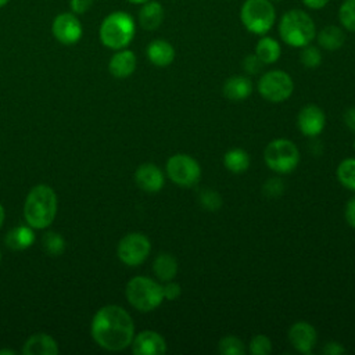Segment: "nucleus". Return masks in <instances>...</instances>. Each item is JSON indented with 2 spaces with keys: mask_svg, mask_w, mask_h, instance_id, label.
<instances>
[{
  "mask_svg": "<svg viewBox=\"0 0 355 355\" xmlns=\"http://www.w3.org/2000/svg\"><path fill=\"white\" fill-rule=\"evenodd\" d=\"M90 329L93 340L107 351H122L135 337L133 319L119 305L100 308L93 316Z\"/></svg>",
  "mask_w": 355,
  "mask_h": 355,
  "instance_id": "1",
  "label": "nucleus"
},
{
  "mask_svg": "<svg viewBox=\"0 0 355 355\" xmlns=\"http://www.w3.org/2000/svg\"><path fill=\"white\" fill-rule=\"evenodd\" d=\"M57 194L49 184L31 189L24 204V216L32 229L49 227L57 215Z\"/></svg>",
  "mask_w": 355,
  "mask_h": 355,
  "instance_id": "2",
  "label": "nucleus"
},
{
  "mask_svg": "<svg viewBox=\"0 0 355 355\" xmlns=\"http://www.w3.org/2000/svg\"><path fill=\"white\" fill-rule=\"evenodd\" d=\"M136 33V22L126 11H112L104 17L98 28L103 46L111 50L126 49Z\"/></svg>",
  "mask_w": 355,
  "mask_h": 355,
  "instance_id": "3",
  "label": "nucleus"
},
{
  "mask_svg": "<svg viewBox=\"0 0 355 355\" xmlns=\"http://www.w3.org/2000/svg\"><path fill=\"white\" fill-rule=\"evenodd\" d=\"M279 35L282 40L291 47H304L311 44L316 36L313 19L302 10H290L283 14L279 22Z\"/></svg>",
  "mask_w": 355,
  "mask_h": 355,
  "instance_id": "4",
  "label": "nucleus"
},
{
  "mask_svg": "<svg viewBox=\"0 0 355 355\" xmlns=\"http://www.w3.org/2000/svg\"><path fill=\"white\" fill-rule=\"evenodd\" d=\"M125 294L129 304L140 312L154 311L164 301L162 286L147 276L130 279L126 284Z\"/></svg>",
  "mask_w": 355,
  "mask_h": 355,
  "instance_id": "5",
  "label": "nucleus"
},
{
  "mask_svg": "<svg viewBox=\"0 0 355 355\" xmlns=\"http://www.w3.org/2000/svg\"><path fill=\"white\" fill-rule=\"evenodd\" d=\"M240 18L248 32L263 35L273 26L276 11L269 0H245L240 10Z\"/></svg>",
  "mask_w": 355,
  "mask_h": 355,
  "instance_id": "6",
  "label": "nucleus"
},
{
  "mask_svg": "<svg viewBox=\"0 0 355 355\" xmlns=\"http://www.w3.org/2000/svg\"><path fill=\"white\" fill-rule=\"evenodd\" d=\"M263 159L269 169L276 173H290L300 161L297 146L288 139H275L265 147Z\"/></svg>",
  "mask_w": 355,
  "mask_h": 355,
  "instance_id": "7",
  "label": "nucleus"
},
{
  "mask_svg": "<svg viewBox=\"0 0 355 355\" xmlns=\"http://www.w3.org/2000/svg\"><path fill=\"white\" fill-rule=\"evenodd\" d=\"M259 94L270 103L286 101L294 92V82L291 76L282 71L273 69L265 72L258 82Z\"/></svg>",
  "mask_w": 355,
  "mask_h": 355,
  "instance_id": "8",
  "label": "nucleus"
},
{
  "mask_svg": "<svg viewBox=\"0 0 355 355\" xmlns=\"http://www.w3.org/2000/svg\"><path fill=\"white\" fill-rule=\"evenodd\" d=\"M166 175L178 186L193 187L201 178V166L189 154H175L166 161Z\"/></svg>",
  "mask_w": 355,
  "mask_h": 355,
  "instance_id": "9",
  "label": "nucleus"
},
{
  "mask_svg": "<svg viewBox=\"0 0 355 355\" xmlns=\"http://www.w3.org/2000/svg\"><path fill=\"white\" fill-rule=\"evenodd\" d=\"M151 251V243L143 233H128L123 236L116 248L118 258L128 266H137L143 263Z\"/></svg>",
  "mask_w": 355,
  "mask_h": 355,
  "instance_id": "10",
  "label": "nucleus"
},
{
  "mask_svg": "<svg viewBox=\"0 0 355 355\" xmlns=\"http://www.w3.org/2000/svg\"><path fill=\"white\" fill-rule=\"evenodd\" d=\"M51 33L61 44L72 46L82 39L83 26L76 14L72 11H62L53 18Z\"/></svg>",
  "mask_w": 355,
  "mask_h": 355,
  "instance_id": "11",
  "label": "nucleus"
},
{
  "mask_svg": "<svg viewBox=\"0 0 355 355\" xmlns=\"http://www.w3.org/2000/svg\"><path fill=\"white\" fill-rule=\"evenodd\" d=\"M297 123L298 129L304 136L316 137L324 129L326 115L320 107L315 104H308L300 110Z\"/></svg>",
  "mask_w": 355,
  "mask_h": 355,
  "instance_id": "12",
  "label": "nucleus"
},
{
  "mask_svg": "<svg viewBox=\"0 0 355 355\" xmlns=\"http://www.w3.org/2000/svg\"><path fill=\"white\" fill-rule=\"evenodd\" d=\"M318 336H316V330L315 327L304 320L295 322L294 324H291L290 330H288V341L290 344L301 354H311L315 344H316Z\"/></svg>",
  "mask_w": 355,
  "mask_h": 355,
  "instance_id": "13",
  "label": "nucleus"
},
{
  "mask_svg": "<svg viewBox=\"0 0 355 355\" xmlns=\"http://www.w3.org/2000/svg\"><path fill=\"white\" fill-rule=\"evenodd\" d=\"M132 352L136 355H162L166 352L164 337L154 330H143L132 340Z\"/></svg>",
  "mask_w": 355,
  "mask_h": 355,
  "instance_id": "14",
  "label": "nucleus"
},
{
  "mask_svg": "<svg viewBox=\"0 0 355 355\" xmlns=\"http://www.w3.org/2000/svg\"><path fill=\"white\" fill-rule=\"evenodd\" d=\"M135 182L141 190L157 193L162 189L165 178L155 164H141L135 172Z\"/></svg>",
  "mask_w": 355,
  "mask_h": 355,
  "instance_id": "15",
  "label": "nucleus"
},
{
  "mask_svg": "<svg viewBox=\"0 0 355 355\" xmlns=\"http://www.w3.org/2000/svg\"><path fill=\"white\" fill-rule=\"evenodd\" d=\"M136 64H137V60L135 53L128 49H121V50H116L115 54L110 58L108 69L112 76L118 79H123L130 76L135 72Z\"/></svg>",
  "mask_w": 355,
  "mask_h": 355,
  "instance_id": "16",
  "label": "nucleus"
},
{
  "mask_svg": "<svg viewBox=\"0 0 355 355\" xmlns=\"http://www.w3.org/2000/svg\"><path fill=\"white\" fill-rule=\"evenodd\" d=\"M25 355H57L58 344L57 341L44 333H37L31 336L22 348Z\"/></svg>",
  "mask_w": 355,
  "mask_h": 355,
  "instance_id": "17",
  "label": "nucleus"
},
{
  "mask_svg": "<svg viewBox=\"0 0 355 355\" xmlns=\"http://www.w3.org/2000/svg\"><path fill=\"white\" fill-rule=\"evenodd\" d=\"M146 54L150 62L155 67H168L175 60L173 46L164 39H155L150 42L146 49Z\"/></svg>",
  "mask_w": 355,
  "mask_h": 355,
  "instance_id": "18",
  "label": "nucleus"
},
{
  "mask_svg": "<svg viewBox=\"0 0 355 355\" xmlns=\"http://www.w3.org/2000/svg\"><path fill=\"white\" fill-rule=\"evenodd\" d=\"M223 96L230 101L245 100L252 92V83L247 76L234 75L223 83Z\"/></svg>",
  "mask_w": 355,
  "mask_h": 355,
  "instance_id": "19",
  "label": "nucleus"
},
{
  "mask_svg": "<svg viewBox=\"0 0 355 355\" xmlns=\"http://www.w3.org/2000/svg\"><path fill=\"white\" fill-rule=\"evenodd\" d=\"M164 21V8L158 1H146L139 10V24L146 31H155Z\"/></svg>",
  "mask_w": 355,
  "mask_h": 355,
  "instance_id": "20",
  "label": "nucleus"
},
{
  "mask_svg": "<svg viewBox=\"0 0 355 355\" xmlns=\"http://www.w3.org/2000/svg\"><path fill=\"white\" fill-rule=\"evenodd\" d=\"M4 241H6L7 247L11 250H15V251L26 250L33 244L35 233L29 225L28 226H17L6 234Z\"/></svg>",
  "mask_w": 355,
  "mask_h": 355,
  "instance_id": "21",
  "label": "nucleus"
},
{
  "mask_svg": "<svg viewBox=\"0 0 355 355\" xmlns=\"http://www.w3.org/2000/svg\"><path fill=\"white\" fill-rule=\"evenodd\" d=\"M153 270L161 282L173 280L178 273V261L172 254L161 252L153 262Z\"/></svg>",
  "mask_w": 355,
  "mask_h": 355,
  "instance_id": "22",
  "label": "nucleus"
},
{
  "mask_svg": "<svg viewBox=\"0 0 355 355\" xmlns=\"http://www.w3.org/2000/svg\"><path fill=\"white\" fill-rule=\"evenodd\" d=\"M345 42V33L343 32L341 28L336 25H329L324 26L319 33H318V43L320 47L329 51H334L340 49Z\"/></svg>",
  "mask_w": 355,
  "mask_h": 355,
  "instance_id": "23",
  "label": "nucleus"
},
{
  "mask_svg": "<svg viewBox=\"0 0 355 355\" xmlns=\"http://www.w3.org/2000/svg\"><path fill=\"white\" fill-rule=\"evenodd\" d=\"M282 53L280 44L273 37L265 36L258 40L255 46V55L263 62V64H273L279 60Z\"/></svg>",
  "mask_w": 355,
  "mask_h": 355,
  "instance_id": "24",
  "label": "nucleus"
},
{
  "mask_svg": "<svg viewBox=\"0 0 355 355\" xmlns=\"http://www.w3.org/2000/svg\"><path fill=\"white\" fill-rule=\"evenodd\" d=\"M223 165L233 173H241L250 166V155L243 148H232L225 153Z\"/></svg>",
  "mask_w": 355,
  "mask_h": 355,
  "instance_id": "25",
  "label": "nucleus"
},
{
  "mask_svg": "<svg viewBox=\"0 0 355 355\" xmlns=\"http://www.w3.org/2000/svg\"><path fill=\"white\" fill-rule=\"evenodd\" d=\"M336 175L344 187L355 191V158L343 159L337 166Z\"/></svg>",
  "mask_w": 355,
  "mask_h": 355,
  "instance_id": "26",
  "label": "nucleus"
},
{
  "mask_svg": "<svg viewBox=\"0 0 355 355\" xmlns=\"http://www.w3.org/2000/svg\"><path fill=\"white\" fill-rule=\"evenodd\" d=\"M42 244H43L44 251L51 257L61 255L65 250V241H64L62 236L55 232L44 233L42 237Z\"/></svg>",
  "mask_w": 355,
  "mask_h": 355,
  "instance_id": "27",
  "label": "nucleus"
},
{
  "mask_svg": "<svg viewBox=\"0 0 355 355\" xmlns=\"http://www.w3.org/2000/svg\"><path fill=\"white\" fill-rule=\"evenodd\" d=\"M218 351L222 355H244L245 345L236 336H226L218 344Z\"/></svg>",
  "mask_w": 355,
  "mask_h": 355,
  "instance_id": "28",
  "label": "nucleus"
},
{
  "mask_svg": "<svg viewBox=\"0 0 355 355\" xmlns=\"http://www.w3.org/2000/svg\"><path fill=\"white\" fill-rule=\"evenodd\" d=\"M341 25L349 32H355V0H344L338 10Z\"/></svg>",
  "mask_w": 355,
  "mask_h": 355,
  "instance_id": "29",
  "label": "nucleus"
},
{
  "mask_svg": "<svg viewBox=\"0 0 355 355\" xmlns=\"http://www.w3.org/2000/svg\"><path fill=\"white\" fill-rule=\"evenodd\" d=\"M300 60H301V64L306 68H316L320 65L322 62V54L319 51L318 47L315 46H304L301 53H300Z\"/></svg>",
  "mask_w": 355,
  "mask_h": 355,
  "instance_id": "30",
  "label": "nucleus"
},
{
  "mask_svg": "<svg viewBox=\"0 0 355 355\" xmlns=\"http://www.w3.org/2000/svg\"><path fill=\"white\" fill-rule=\"evenodd\" d=\"M250 352L254 355H268L272 352V341L265 334H255L250 341Z\"/></svg>",
  "mask_w": 355,
  "mask_h": 355,
  "instance_id": "31",
  "label": "nucleus"
},
{
  "mask_svg": "<svg viewBox=\"0 0 355 355\" xmlns=\"http://www.w3.org/2000/svg\"><path fill=\"white\" fill-rule=\"evenodd\" d=\"M200 204L207 211H216L222 205V198L216 191L211 189H205L200 193Z\"/></svg>",
  "mask_w": 355,
  "mask_h": 355,
  "instance_id": "32",
  "label": "nucleus"
},
{
  "mask_svg": "<svg viewBox=\"0 0 355 355\" xmlns=\"http://www.w3.org/2000/svg\"><path fill=\"white\" fill-rule=\"evenodd\" d=\"M262 190L268 197H277L284 191V183L279 178H270L265 182Z\"/></svg>",
  "mask_w": 355,
  "mask_h": 355,
  "instance_id": "33",
  "label": "nucleus"
},
{
  "mask_svg": "<svg viewBox=\"0 0 355 355\" xmlns=\"http://www.w3.org/2000/svg\"><path fill=\"white\" fill-rule=\"evenodd\" d=\"M263 65H265V64H263L255 54H248V55L244 58V61H243V68H244V71H245L247 73H250V75L258 73V72L262 69Z\"/></svg>",
  "mask_w": 355,
  "mask_h": 355,
  "instance_id": "34",
  "label": "nucleus"
},
{
  "mask_svg": "<svg viewBox=\"0 0 355 355\" xmlns=\"http://www.w3.org/2000/svg\"><path fill=\"white\" fill-rule=\"evenodd\" d=\"M182 294V288H180V284L176 283V282H165V284L162 286V295H164V300H168V301H173L176 298H179V295Z\"/></svg>",
  "mask_w": 355,
  "mask_h": 355,
  "instance_id": "35",
  "label": "nucleus"
},
{
  "mask_svg": "<svg viewBox=\"0 0 355 355\" xmlns=\"http://www.w3.org/2000/svg\"><path fill=\"white\" fill-rule=\"evenodd\" d=\"M94 4V0H69V11L76 15L86 14Z\"/></svg>",
  "mask_w": 355,
  "mask_h": 355,
  "instance_id": "36",
  "label": "nucleus"
},
{
  "mask_svg": "<svg viewBox=\"0 0 355 355\" xmlns=\"http://www.w3.org/2000/svg\"><path fill=\"white\" fill-rule=\"evenodd\" d=\"M322 352L324 355H341V354L345 352V348L340 343H337V341H329V343H326L323 345Z\"/></svg>",
  "mask_w": 355,
  "mask_h": 355,
  "instance_id": "37",
  "label": "nucleus"
},
{
  "mask_svg": "<svg viewBox=\"0 0 355 355\" xmlns=\"http://www.w3.org/2000/svg\"><path fill=\"white\" fill-rule=\"evenodd\" d=\"M345 220L349 226L355 227V197H352L345 205Z\"/></svg>",
  "mask_w": 355,
  "mask_h": 355,
  "instance_id": "38",
  "label": "nucleus"
},
{
  "mask_svg": "<svg viewBox=\"0 0 355 355\" xmlns=\"http://www.w3.org/2000/svg\"><path fill=\"white\" fill-rule=\"evenodd\" d=\"M344 122L348 129L355 132V107H351L344 112Z\"/></svg>",
  "mask_w": 355,
  "mask_h": 355,
  "instance_id": "39",
  "label": "nucleus"
},
{
  "mask_svg": "<svg viewBox=\"0 0 355 355\" xmlns=\"http://www.w3.org/2000/svg\"><path fill=\"white\" fill-rule=\"evenodd\" d=\"M302 3H304L306 7H309V8L320 10V8H323V7L329 3V0H302Z\"/></svg>",
  "mask_w": 355,
  "mask_h": 355,
  "instance_id": "40",
  "label": "nucleus"
},
{
  "mask_svg": "<svg viewBox=\"0 0 355 355\" xmlns=\"http://www.w3.org/2000/svg\"><path fill=\"white\" fill-rule=\"evenodd\" d=\"M15 355L17 352L14 349H0V355Z\"/></svg>",
  "mask_w": 355,
  "mask_h": 355,
  "instance_id": "41",
  "label": "nucleus"
},
{
  "mask_svg": "<svg viewBox=\"0 0 355 355\" xmlns=\"http://www.w3.org/2000/svg\"><path fill=\"white\" fill-rule=\"evenodd\" d=\"M4 208H3V205L0 204V227H1V225H3V222H4Z\"/></svg>",
  "mask_w": 355,
  "mask_h": 355,
  "instance_id": "42",
  "label": "nucleus"
},
{
  "mask_svg": "<svg viewBox=\"0 0 355 355\" xmlns=\"http://www.w3.org/2000/svg\"><path fill=\"white\" fill-rule=\"evenodd\" d=\"M129 3H132V4H144L146 1H148V0H128Z\"/></svg>",
  "mask_w": 355,
  "mask_h": 355,
  "instance_id": "43",
  "label": "nucleus"
},
{
  "mask_svg": "<svg viewBox=\"0 0 355 355\" xmlns=\"http://www.w3.org/2000/svg\"><path fill=\"white\" fill-rule=\"evenodd\" d=\"M8 3H10V0H0V8L6 7Z\"/></svg>",
  "mask_w": 355,
  "mask_h": 355,
  "instance_id": "44",
  "label": "nucleus"
},
{
  "mask_svg": "<svg viewBox=\"0 0 355 355\" xmlns=\"http://www.w3.org/2000/svg\"><path fill=\"white\" fill-rule=\"evenodd\" d=\"M0 261H1V251H0Z\"/></svg>",
  "mask_w": 355,
  "mask_h": 355,
  "instance_id": "45",
  "label": "nucleus"
},
{
  "mask_svg": "<svg viewBox=\"0 0 355 355\" xmlns=\"http://www.w3.org/2000/svg\"><path fill=\"white\" fill-rule=\"evenodd\" d=\"M354 150H355V141H354Z\"/></svg>",
  "mask_w": 355,
  "mask_h": 355,
  "instance_id": "46",
  "label": "nucleus"
}]
</instances>
